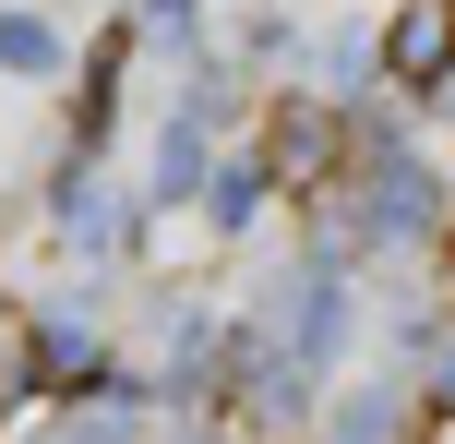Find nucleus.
<instances>
[{
	"label": "nucleus",
	"instance_id": "20e7f679",
	"mask_svg": "<svg viewBox=\"0 0 455 444\" xmlns=\"http://www.w3.org/2000/svg\"><path fill=\"white\" fill-rule=\"evenodd\" d=\"M432 444H455V432H432Z\"/></svg>",
	"mask_w": 455,
	"mask_h": 444
},
{
	"label": "nucleus",
	"instance_id": "f257e3e1",
	"mask_svg": "<svg viewBox=\"0 0 455 444\" xmlns=\"http://www.w3.org/2000/svg\"><path fill=\"white\" fill-rule=\"evenodd\" d=\"M384 72H395V85H443V72H455V0H395Z\"/></svg>",
	"mask_w": 455,
	"mask_h": 444
},
{
	"label": "nucleus",
	"instance_id": "7ed1b4c3",
	"mask_svg": "<svg viewBox=\"0 0 455 444\" xmlns=\"http://www.w3.org/2000/svg\"><path fill=\"white\" fill-rule=\"evenodd\" d=\"M0 61H12V72H48V36H36V24L12 12V24H0Z\"/></svg>",
	"mask_w": 455,
	"mask_h": 444
},
{
	"label": "nucleus",
	"instance_id": "f03ea898",
	"mask_svg": "<svg viewBox=\"0 0 455 444\" xmlns=\"http://www.w3.org/2000/svg\"><path fill=\"white\" fill-rule=\"evenodd\" d=\"M264 168H275V181H299V192H312L323 168H336V133H323L312 109H288V120H275V133H264Z\"/></svg>",
	"mask_w": 455,
	"mask_h": 444
}]
</instances>
